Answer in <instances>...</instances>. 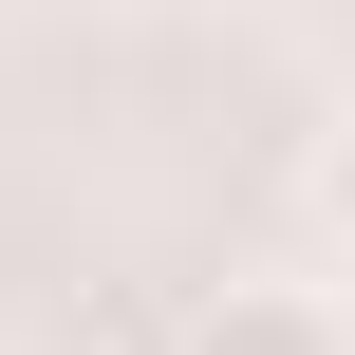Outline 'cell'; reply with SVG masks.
<instances>
[{"label":"cell","mask_w":355,"mask_h":355,"mask_svg":"<svg viewBox=\"0 0 355 355\" xmlns=\"http://www.w3.org/2000/svg\"><path fill=\"white\" fill-rule=\"evenodd\" d=\"M168 355H355V300L337 281H206L168 318Z\"/></svg>","instance_id":"cell-1"},{"label":"cell","mask_w":355,"mask_h":355,"mask_svg":"<svg viewBox=\"0 0 355 355\" xmlns=\"http://www.w3.org/2000/svg\"><path fill=\"white\" fill-rule=\"evenodd\" d=\"M318 243H337V262H355V112H337V131H318Z\"/></svg>","instance_id":"cell-2"}]
</instances>
